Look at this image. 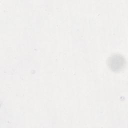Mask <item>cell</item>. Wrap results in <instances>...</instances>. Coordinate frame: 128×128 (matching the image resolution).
Wrapping results in <instances>:
<instances>
[{
    "label": "cell",
    "instance_id": "1",
    "mask_svg": "<svg viewBox=\"0 0 128 128\" xmlns=\"http://www.w3.org/2000/svg\"><path fill=\"white\" fill-rule=\"evenodd\" d=\"M107 64L112 71L117 72L120 71L124 68L126 62L123 56L118 54H114L108 57Z\"/></svg>",
    "mask_w": 128,
    "mask_h": 128
}]
</instances>
